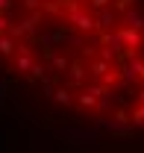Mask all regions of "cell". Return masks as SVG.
<instances>
[{
	"mask_svg": "<svg viewBox=\"0 0 144 153\" xmlns=\"http://www.w3.org/2000/svg\"><path fill=\"white\" fill-rule=\"evenodd\" d=\"M0 79L56 124H144V0H0Z\"/></svg>",
	"mask_w": 144,
	"mask_h": 153,
	"instance_id": "6da1fadb",
	"label": "cell"
}]
</instances>
